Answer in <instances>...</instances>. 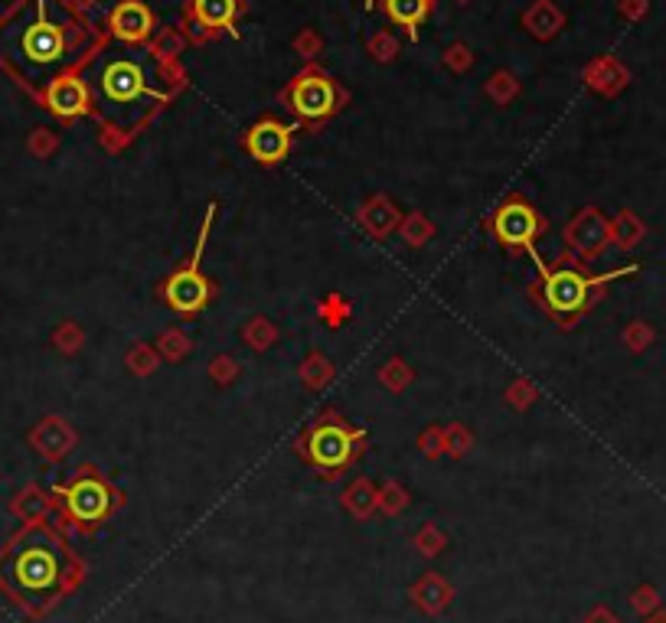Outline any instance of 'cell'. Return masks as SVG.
Segmentation results:
<instances>
[{
	"label": "cell",
	"instance_id": "cell-1",
	"mask_svg": "<svg viewBox=\"0 0 666 623\" xmlns=\"http://www.w3.org/2000/svg\"><path fill=\"white\" fill-rule=\"evenodd\" d=\"M88 30L66 0H20L0 20V66L26 88L43 92L82 62Z\"/></svg>",
	"mask_w": 666,
	"mask_h": 623
},
{
	"label": "cell",
	"instance_id": "cell-2",
	"mask_svg": "<svg viewBox=\"0 0 666 623\" xmlns=\"http://www.w3.org/2000/svg\"><path fill=\"white\" fill-rule=\"evenodd\" d=\"M88 88L92 105H98L105 121H111L118 131H134L171 98V88L163 86L144 50H121L95 62Z\"/></svg>",
	"mask_w": 666,
	"mask_h": 623
},
{
	"label": "cell",
	"instance_id": "cell-3",
	"mask_svg": "<svg viewBox=\"0 0 666 623\" xmlns=\"http://www.w3.org/2000/svg\"><path fill=\"white\" fill-rule=\"evenodd\" d=\"M66 578V552L52 536L33 532L26 536L7 562L10 588L30 600H46L62 588Z\"/></svg>",
	"mask_w": 666,
	"mask_h": 623
},
{
	"label": "cell",
	"instance_id": "cell-4",
	"mask_svg": "<svg viewBox=\"0 0 666 623\" xmlns=\"http://www.w3.org/2000/svg\"><path fill=\"white\" fill-rule=\"evenodd\" d=\"M213 215H216V206H206V223H203V229H199V239H197V248H193V255H190L187 265L177 268V271L167 278V284H163V298H167V304L183 316L199 314V310L209 304V281L199 274V261H203Z\"/></svg>",
	"mask_w": 666,
	"mask_h": 623
},
{
	"label": "cell",
	"instance_id": "cell-5",
	"mask_svg": "<svg viewBox=\"0 0 666 623\" xmlns=\"http://www.w3.org/2000/svg\"><path fill=\"white\" fill-rule=\"evenodd\" d=\"M284 102L301 121H324L340 108V88L333 86V78L320 69H304L288 88Z\"/></svg>",
	"mask_w": 666,
	"mask_h": 623
},
{
	"label": "cell",
	"instance_id": "cell-6",
	"mask_svg": "<svg viewBox=\"0 0 666 623\" xmlns=\"http://www.w3.org/2000/svg\"><path fill=\"white\" fill-rule=\"evenodd\" d=\"M539 271H542V278H546V284H542V294H546L549 310H555V314H575V310H581L585 304H588L591 288L615 281V278H621V274H634V271H637V265H627V268H621V271L605 274V278H585V274L575 271V268H559V271H549V268L542 265Z\"/></svg>",
	"mask_w": 666,
	"mask_h": 623
},
{
	"label": "cell",
	"instance_id": "cell-7",
	"mask_svg": "<svg viewBox=\"0 0 666 623\" xmlns=\"http://www.w3.org/2000/svg\"><path fill=\"white\" fill-rule=\"evenodd\" d=\"M490 225H494V235L504 242L506 248H526L532 255V261L542 268V261H539V255H536V239H539V232L546 229V219H539V213L532 206H526L523 199H510V203H504L496 209Z\"/></svg>",
	"mask_w": 666,
	"mask_h": 623
},
{
	"label": "cell",
	"instance_id": "cell-8",
	"mask_svg": "<svg viewBox=\"0 0 666 623\" xmlns=\"http://www.w3.org/2000/svg\"><path fill=\"white\" fill-rule=\"evenodd\" d=\"M356 437L353 431H347L343 425L337 421H324V425H317L308 437V457L314 467L320 470H340L350 463L353 457V447H356Z\"/></svg>",
	"mask_w": 666,
	"mask_h": 623
},
{
	"label": "cell",
	"instance_id": "cell-9",
	"mask_svg": "<svg viewBox=\"0 0 666 623\" xmlns=\"http://www.w3.org/2000/svg\"><path fill=\"white\" fill-rule=\"evenodd\" d=\"M62 496H66L69 516L76 522H88V526L102 522L111 512V506H115V493L108 490V483L92 477V473L79 477L76 483H69Z\"/></svg>",
	"mask_w": 666,
	"mask_h": 623
},
{
	"label": "cell",
	"instance_id": "cell-10",
	"mask_svg": "<svg viewBox=\"0 0 666 623\" xmlns=\"http://www.w3.org/2000/svg\"><path fill=\"white\" fill-rule=\"evenodd\" d=\"M43 102L60 118H79V115L92 112V88H88V82L82 76L66 72V76L52 78L50 86L43 88Z\"/></svg>",
	"mask_w": 666,
	"mask_h": 623
},
{
	"label": "cell",
	"instance_id": "cell-11",
	"mask_svg": "<svg viewBox=\"0 0 666 623\" xmlns=\"http://www.w3.org/2000/svg\"><path fill=\"white\" fill-rule=\"evenodd\" d=\"M291 137H294V128H291V124L265 118V121H258L255 128H248L245 151L255 157L258 163H282L291 151Z\"/></svg>",
	"mask_w": 666,
	"mask_h": 623
},
{
	"label": "cell",
	"instance_id": "cell-12",
	"mask_svg": "<svg viewBox=\"0 0 666 623\" xmlns=\"http://www.w3.org/2000/svg\"><path fill=\"white\" fill-rule=\"evenodd\" d=\"M108 30H111V36L121 40L125 46H137L154 33V14H151L147 4H141V0H121L118 7L111 10Z\"/></svg>",
	"mask_w": 666,
	"mask_h": 623
},
{
	"label": "cell",
	"instance_id": "cell-13",
	"mask_svg": "<svg viewBox=\"0 0 666 623\" xmlns=\"http://www.w3.org/2000/svg\"><path fill=\"white\" fill-rule=\"evenodd\" d=\"M607 239H611V225L605 223V215L598 209H581L572 219V225H565V242L585 258L598 255L607 245Z\"/></svg>",
	"mask_w": 666,
	"mask_h": 623
},
{
	"label": "cell",
	"instance_id": "cell-14",
	"mask_svg": "<svg viewBox=\"0 0 666 623\" xmlns=\"http://www.w3.org/2000/svg\"><path fill=\"white\" fill-rule=\"evenodd\" d=\"M190 17L206 30H229L239 17V0H193Z\"/></svg>",
	"mask_w": 666,
	"mask_h": 623
},
{
	"label": "cell",
	"instance_id": "cell-15",
	"mask_svg": "<svg viewBox=\"0 0 666 623\" xmlns=\"http://www.w3.org/2000/svg\"><path fill=\"white\" fill-rule=\"evenodd\" d=\"M428 10H431V0H385V17L402 30H409L412 40L419 36V26L425 23Z\"/></svg>",
	"mask_w": 666,
	"mask_h": 623
},
{
	"label": "cell",
	"instance_id": "cell-16",
	"mask_svg": "<svg viewBox=\"0 0 666 623\" xmlns=\"http://www.w3.org/2000/svg\"><path fill=\"white\" fill-rule=\"evenodd\" d=\"M359 223L366 225V229L373 232L376 239H383L385 232H389L395 223H399V213H395V206L389 203V199L376 197V199H369L366 209L359 213Z\"/></svg>",
	"mask_w": 666,
	"mask_h": 623
},
{
	"label": "cell",
	"instance_id": "cell-17",
	"mask_svg": "<svg viewBox=\"0 0 666 623\" xmlns=\"http://www.w3.org/2000/svg\"><path fill=\"white\" fill-rule=\"evenodd\" d=\"M347 506H350L356 516H369L373 506H376V490L369 487V480H359L347 490Z\"/></svg>",
	"mask_w": 666,
	"mask_h": 623
},
{
	"label": "cell",
	"instance_id": "cell-18",
	"mask_svg": "<svg viewBox=\"0 0 666 623\" xmlns=\"http://www.w3.org/2000/svg\"><path fill=\"white\" fill-rule=\"evenodd\" d=\"M330 376H333V366L327 362L324 356H320V353H314V356L304 362V369H301V379H304L310 389H320V385H324Z\"/></svg>",
	"mask_w": 666,
	"mask_h": 623
},
{
	"label": "cell",
	"instance_id": "cell-19",
	"mask_svg": "<svg viewBox=\"0 0 666 623\" xmlns=\"http://www.w3.org/2000/svg\"><path fill=\"white\" fill-rule=\"evenodd\" d=\"M379 382L389 385L393 392H402V389L412 382V369L405 366L402 359H393V362H385V366L379 369Z\"/></svg>",
	"mask_w": 666,
	"mask_h": 623
},
{
	"label": "cell",
	"instance_id": "cell-20",
	"mask_svg": "<svg viewBox=\"0 0 666 623\" xmlns=\"http://www.w3.org/2000/svg\"><path fill=\"white\" fill-rule=\"evenodd\" d=\"M415 598H419L421 604L428 607V610H438V607L444 604V598H448V588H444V584L435 578V574H428V578L421 581L419 588H415Z\"/></svg>",
	"mask_w": 666,
	"mask_h": 623
},
{
	"label": "cell",
	"instance_id": "cell-21",
	"mask_svg": "<svg viewBox=\"0 0 666 623\" xmlns=\"http://www.w3.org/2000/svg\"><path fill=\"white\" fill-rule=\"evenodd\" d=\"M641 232H643V225L637 223L631 213H624L621 219H617V225H615V239H617V245H621V248H631V245H637V242H641Z\"/></svg>",
	"mask_w": 666,
	"mask_h": 623
},
{
	"label": "cell",
	"instance_id": "cell-22",
	"mask_svg": "<svg viewBox=\"0 0 666 623\" xmlns=\"http://www.w3.org/2000/svg\"><path fill=\"white\" fill-rule=\"evenodd\" d=\"M274 340V330L265 324V320H252V324L245 326V343L252 346V350H268Z\"/></svg>",
	"mask_w": 666,
	"mask_h": 623
},
{
	"label": "cell",
	"instance_id": "cell-23",
	"mask_svg": "<svg viewBox=\"0 0 666 623\" xmlns=\"http://www.w3.org/2000/svg\"><path fill=\"white\" fill-rule=\"evenodd\" d=\"M402 235H405V242H409V245H425L428 235H431V225H428L425 219L415 213L412 219H405V225H402Z\"/></svg>",
	"mask_w": 666,
	"mask_h": 623
},
{
	"label": "cell",
	"instance_id": "cell-24",
	"mask_svg": "<svg viewBox=\"0 0 666 623\" xmlns=\"http://www.w3.org/2000/svg\"><path fill=\"white\" fill-rule=\"evenodd\" d=\"M209 372H213L216 382L226 385V382H229V379H236V372H239V369H236V359H229V356H216V359H213V366H209Z\"/></svg>",
	"mask_w": 666,
	"mask_h": 623
},
{
	"label": "cell",
	"instance_id": "cell-25",
	"mask_svg": "<svg viewBox=\"0 0 666 623\" xmlns=\"http://www.w3.org/2000/svg\"><path fill=\"white\" fill-rule=\"evenodd\" d=\"M444 444H451L454 454H464L470 447V435L464 431L461 425H451V427H448V435H444Z\"/></svg>",
	"mask_w": 666,
	"mask_h": 623
},
{
	"label": "cell",
	"instance_id": "cell-26",
	"mask_svg": "<svg viewBox=\"0 0 666 623\" xmlns=\"http://www.w3.org/2000/svg\"><path fill=\"white\" fill-rule=\"evenodd\" d=\"M131 366H134V372H154V353L147 350V346H137L134 353H131Z\"/></svg>",
	"mask_w": 666,
	"mask_h": 623
},
{
	"label": "cell",
	"instance_id": "cell-27",
	"mask_svg": "<svg viewBox=\"0 0 666 623\" xmlns=\"http://www.w3.org/2000/svg\"><path fill=\"white\" fill-rule=\"evenodd\" d=\"M161 346L163 350H167V356H183V353L190 350V343H187V336L183 334H163V340H161Z\"/></svg>",
	"mask_w": 666,
	"mask_h": 623
},
{
	"label": "cell",
	"instance_id": "cell-28",
	"mask_svg": "<svg viewBox=\"0 0 666 623\" xmlns=\"http://www.w3.org/2000/svg\"><path fill=\"white\" fill-rule=\"evenodd\" d=\"M536 399V392H532V385L530 382H513L510 385V401L513 405H526V401Z\"/></svg>",
	"mask_w": 666,
	"mask_h": 623
},
{
	"label": "cell",
	"instance_id": "cell-29",
	"mask_svg": "<svg viewBox=\"0 0 666 623\" xmlns=\"http://www.w3.org/2000/svg\"><path fill=\"white\" fill-rule=\"evenodd\" d=\"M366 7H373V0H366Z\"/></svg>",
	"mask_w": 666,
	"mask_h": 623
},
{
	"label": "cell",
	"instance_id": "cell-30",
	"mask_svg": "<svg viewBox=\"0 0 666 623\" xmlns=\"http://www.w3.org/2000/svg\"><path fill=\"white\" fill-rule=\"evenodd\" d=\"M660 623H666V620H660Z\"/></svg>",
	"mask_w": 666,
	"mask_h": 623
}]
</instances>
